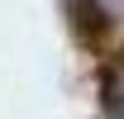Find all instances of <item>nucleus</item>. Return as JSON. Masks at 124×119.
Returning <instances> with one entry per match:
<instances>
[{
	"label": "nucleus",
	"mask_w": 124,
	"mask_h": 119,
	"mask_svg": "<svg viewBox=\"0 0 124 119\" xmlns=\"http://www.w3.org/2000/svg\"><path fill=\"white\" fill-rule=\"evenodd\" d=\"M95 10H100V19H124V0H91Z\"/></svg>",
	"instance_id": "f257e3e1"
}]
</instances>
